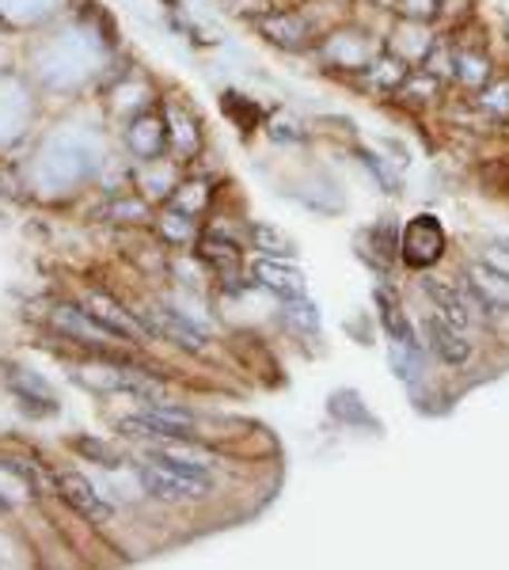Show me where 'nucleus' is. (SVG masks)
<instances>
[{
	"instance_id": "1",
	"label": "nucleus",
	"mask_w": 509,
	"mask_h": 570,
	"mask_svg": "<svg viewBox=\"0 0 509 570\" xmlns=\"http://www.w3.org/2000/svg\"><path fill=\"white\" fill-rule=\"evenodd\" d=\"M141 487L153 494V499H164V502H187V499H202L209 494V472L206 464H194V461H183V456H172V453H156L149 456L141 468Z\"/></svg>"
},
{
	"instance_id": "2",
	"label": "nucleus",
	"mask_w": 509,
	"mask_h": 570,
	"mask_svg": "<svg viewBox=\"0 0 509 570\" xmlns=\"http://www.w3.org/2000/svg\"><path fill=\"white\" fill-rule=\"evenodd\" d=\"M468 301L479 305V312L490 320L498 312H509V271L495 266L490 259H479L468 266Z\"/></svg>"
},
{
	"instance_id": "3",
	"label": "nucleus",
	"mask_w": 509,
	"mask_h": 570,
	"mask_svg": "<svg viewBox=\"0 0 509 570\" xmlns=\"http://www.w3.org/2000/svg\"><path fill=\"white\" fill-rule=\"evenodd\" d=\"M403 263L414 266V271H425L446 255V228L433 214H419L411 225L403 228V240H400Z\"/></svg>"
},
{
	"instance_id": "4",
	"label": "nucleus",
	"mask_w": 509,
	"mask_h": 570,
	"mask_svg": "<svg viewBox=\"0 0 509 570\" xmlns=\"http://www.w3.org/2000/svg\"><path fill=\"white\" fill-rule=\"evenodd\" d=\"M123 430L129 438H156V441H187L194 434V419L179 407H164L153 403L141 415L123 419Z\"/></svg>"
},
{
	"instance_id": "5",
	"label": "nucleus",
	"mask_w": 509,
	"mask_h": 570,
	"mask_svg": "<svg viewBox=\"0 0 509 570\" xmlns=\"http://www.w3.org/2000/svg\"><path fill=\"white\" fill-rule=\"evenodd\" d=\"M85 381L91 389H104V392H126V395H137V400H156L160 395V384L153 376H145L141 370L134 365H88Z\"/></svg>"
},
{
	"instance_id": "6",
	"label": "nucleus",
	"mask_w": 509,
	"mask_h": 570,
	"mask_svg": "<svg viewBox=\"0 0 509 570\" xmlns=\"http://www.w3.org/2000/svg\"><path fill=\"white\" fill-rule=\"evenodd\" d=\"M85 308L110 331V335L126 338V343H145V335H149V324H145V320H137L126 305H118L110 293H91Z\"/></svg>"
},
{
	"instance_id": "7",
	"label": "nucleus",
	"mask_w": 509,
	"mask_h": 570,
	"mask_svg": "<svg viewBox=\"0 0 509 570\" xmlns=\"http://www.w3.org/2000/svg\"><path fill=\"white\" fill-rule=\"evenodd\" d=\"M58 494L72 505V510L80 513V518H88L91 525H104V521L115 518L110 502H107L104 494H99L96 487H91L80 472H61V475H58Z\"/></svg>"
},
{
	"instance_id": "8",
	"label": "nucleus",
	"mask_w": 509,
	"mask_h": 570,
	"mask_svg": "<svg viewBox=\"0 0 509 570\" xmlns=\"http://www.w3.org/2000/svg\"><path fill=\"white\" fill-rule=\"evenodd\" d=\"M141 320L149 324V331H160L164 338H172V343H179L183 351H202L206 346V331H202L194 320H187L183 312H175L168 305H153L141 312Z\"/></svg>"
},
{
	"instance_id": "9",
	"label": "nucleus",
	"mask_w": 509,
	"mask_h": 570,
	"mask_svg": "<svg viewBox=\"0 0 509 570\" xmlns=\"http://www.w3.org/2000/svg\"><path fill=\"white\" fill-rule=\"evenodd\" d=\"M126 145L134 149V156H141V160H160V156L168 153V145H172L168 118H156V115L134 118V122H129V130H126Z\"/></svg>"
},
{
	"instance_id": "10",
	"label": "nucleus",
	"mask_w": 509,
	"mask_h": 570,
	"mask_svg": "<svg viewBox=\"0 0 509 570\" xmlns=\"http://www.w3.org/2000/svg\"><path fill=\"white\" fill-rule=\"evenodd\" d=\"M53 327H58L61 335H72V338H80V343L96 346V351H104L110 338H118V335H110L88 308H72V305L53 308Z\"/></svg>"
},
{
	"instance_id": "11",
	"label": "nucleus",
	"mask_w": 509,
	"mask_h": 570,
	"mask_svg": "<svg viewBox=\"0 0 509 570\" xmlns=\"http://www.w3.org/2000/svg\"><path fill=\"white\" fill-rule=\"evenodd\" d=\"M425 338H430V351L441 357L446 365H464L471 357V343L460 335L457 324H449L446 316H430L425 320Z\"/></svg>"
},
{
	"instance_id": "12",
	"label": "nucleus",
	"mask_w": 509,
	"mask_h": 570,
	"mask_svg": "<svg viewBox=\"0 0 509 570\" xmlns=\"http://www.w3.org/2000/svg\"><path fill=\"white\" fill-rule=\"evenodd\" d=\"M252 278L285 301L304 297V274L297 271V266H285V259H271V255H266V259H258L252 266Z\"/></svg>"
},
{
	"instance_id": "13",
	"label": "nucleus",
	"mask_w": 509,
	"mask_h": 570,
	"mask_svg": "<svg viewBox=\"0 0 509 570\" xmlns=\"http://www.w3.org/2000/svg\"><path fill=\"white\" fill-rule=\"evenodd\" d=\"M8 389H12L20 400L27 403V407H35V411H58V400H53V389L42 381L39 373H31V370H20V365H12L8 370Z\"/></svg>"
},
{
	"instance_id": "14",
	"label": "nucleus",
	"mask_w": 509,
	"mask_h": 570,
	"mask_svg": "<svg viewBox=\"0 0 509 570\" xmlns=\"http://www.w3.org/2000/svg\"><path fill=\"white\" fill-rule=\"evenodd\" d=\"M198 259L213 266V271L221 274V278H236L239 271V247L233 240H221V236H198Z\"/></svg>"
},
{
	"instance_id": "15",
	"label": "nucleus",
	"mask_w": 509,
	"mask_h": 570,
	"mask_svg": "<svg viewBox=\"0 0 509 570\" xmlns=\"http://www.w3.org/2000/svg\"><path fill=\"white\" fill-rule=\"evenodd\" d=\"M376 308H381L384 331H388V338H392V343H400V346H419V343H414L411 320H407V312L400 308V301H395V293L376 289Z\"/></svg>"
},
{
	"instance_id": "16",
	"label": "nucleus",
	"mask_w": 509,
	"mask_h": 570,
	"mask_svg": "<svg viewBox=\"0 0 509 570\" xmlns=\"http://www.w3.org/2000/svg\"><path fill=\"white\" fill-rule=\"evenodd\" d=\"M263 35L271 42L285 46V50H301V46L309 42V27H304L301 16H293V12L266 16V20H263Z\"/></svg>"
},
{
	"instance_id": "17",
	"label": "nucleus",
	"mask_w": 509,
	"mask_h": 570,
	"mask_svg": "<svg viewBox=\"0 0 509 570\" xmlns=\"http://www.w3.org/2000/svg\"><path fill=\"white\" fill-rule=\"evenodd\" d=\"M425 285V293H430V301H433V308L441 312V316L449 320V324H457V327H468V301L460 297L452 285H446V282H438V278H425L422 282Z\"/></svg>"
},
{
	"instance_id": "18",
	"label": "nucleus",
	"mask_w": 509,
	"mask_h": 570,
	"mask_svg": "<svg viewBox=\"0 0 509 570\" xmlns=\"http://www.w3.org/2000/svg\"><path fill=\"white\" fill-rule=\"evenodd\" d=\"M0 468L31 487L35 494H46V491H58V475H50L42 468V461H27V456H0Z\"/></svg>"
},
{
	"instance_id": "19",
	"label": "nucleus",
	"mask_w": 509,
	"mask_h": 570,
	"mask_svg": "<svg viewBox=\"0 0 509 570\" xmlns=\"http://www.w3.org/2000/svg\"><path fill=\"white\" fill-rule=\"evenodd\" d=\"M209 198H213V190L206 179H187V183H179V187H172L168 202H172V209H183V214L198 217L202 209L209 206Z\"/></svg>"
},
{
	"instance_id": "20",
	"label": "nucleus",
	"mask_w": 509,
	"mask_h": 570,
	"mask_svg": "<svg viewBox=\"0 0 509 570\" xmlns=\"http://www.w3.org/2000/svg\"><path fill=\"white\" fill-rule=\"evenodd\" d=\"M156 225H160L164 244H172V247H190L194 236H198V228H194V217L183 214V209H164Z\"/></svg>"
},
{
	"instance_id": "21",
	"label": "nucleus",
	"mask_w": 509,
	"mask_h": 570,
	"mask_svg": "<svg viewBox=\"0 0 509 570\" xmlns=\"http://www.w3.org/2000/svg\"><path fill=\"white\" fill-rule=\"evenodd\" d=\"M252 240H255L258 252L271 255V259H293V255H297V244H293L285 233H277L274 225H255Z\"/></svg>"
},
{
	"instance_id": "22",
	"label": "nucleus",
	"mask_w": 509,
	"mask_h": 570,
	"mask_svg": "<svg viewBox=\"0 0 509 570\" xmlns=\"http://www.w3.org/2000/svg\"><path fill=\"white\" fill-rule=\"evenodd\" d=\"M331 415H339L342 422H361V426H373L369 411L361 407L358 392H335V395H331Z\"/></svg>"
},
{
	"instance_id": "23",
	"label": "nucleus",
	"mask_w": 509,
	"mask_h": 570,
	"mask_svg": "<svg viewBox=\"0 0 509 570\" xmlns=\"http://www.w3.org/2000/svg\"><path fill=\"white\" fill-rule=\"evenodd\" d=\"M221 107H225V115H233L236 118V126L239 130H255V122H258V107L255 104H247L239 91H228L225 99H221Z\"/></svg>"
},
{
	"instance_id": "24",
	"label": "nucleus",
	"mask_w": 509,
	"mask_h": 570,
	"mask_svg": "<svg viewBox=\"0 0 509 570\" xmlns=\"http://www.w3.org/2000/svg\"><path fill=\"white\" fill-rule=\"evenodd\" d=\"M285 320H290L293 327L309 331V335H316V327H320V312L312 308L304 297H290V301H285Z\"/></svg>"
},
{
	"instance_id": "25",
	"label": "nucleus",
	"mask_w": 509,
	"mask_h": 570,
	"mask_svg": "<svg viewBox=\"0 0 509 570\" xmlns=\"http://www.w3.org/2000/svg\"><path fill=\"white\" fill-rule=\"evenodd\" d=\"M77 453L88 456L91 464H104V468H118V464H123V456H118L115 449L107 445V441H96V438H77Z\"/></svg>"
},
{
	"instance_id": "26",
	"label": "nucleus",
	"mask_w": 509,
	"mask_h": 570,
	"mask_svg": "<svg viewBox=\"0 0 509 570\" xmlns=\"http://www.w3.org/2000/svg\"><path fill=\"white\" fill-rule=\"evenodd\" d=\"M107 217H110V220H145V217H149V206H145V198L126 195V198L110 202V206H107Z\"/></svg>"
},
{
	"instance_id": "27",
	"label": "nucleus",
	"mask_w": 509,
	"mask_h": 570,
	"mask_svg": "<svg viewBox=\"0 0 509 570\" xmlns=\"http://www.w3.org/2000/svg\"><path fill=\"white\" fill-rule=\"evenodd\" d=\"M479 104H483L487 110H495V115H509V80H502V85H490L483 96H479Z\"/></svg>"
},
{
	"instance_id": "28",
	"label": "nucleus",
	"mask_w": 509,
	"mask_h": 570,
	"mask_svg": "<svg viewBox=\"0 0 509 570\" xmlns=\"http://www.w3.org/2000/svg\"><path fill=\"white\" fill-rule=\"evenodd\" d=\"M457 72L468 80V85H483V80H487V58H471V53H464Z\"/></svg>"
},
{
	"instance_id": "29",
	"label": "nucleus",
	"mask_w": 509,
	"mask_h": 570,
	"mask_svg": "<svg viewBox=\"0 0 509 570\" xmlns=\"http://www.w3.org/2000/svg\"><path fill=\"white\" fill-rule=\"evenodd\" d=\"M400 8L411 20H430V16H438V0H400Z\"/></svg>"
},
{
	"instance_id": "30",
	"label": "nucleus",
	"mask_w": 509,
	"mask_h": 570,
	"mask_svg": "<svg viewBox=\"0 0 509 570\" xmlns=\"http://www.w3.org/2000/svg\"><path fill=\"white\" fill-rule=\"evenodd\" d=\"M483 259H490L495 266H502V271H509V240H498V244L483 255Z\"/></svg>"
},
{
	"instance_id": "31",
	"label": "nucleus",
	"mask_w": 509,
	"mask_h": 570,
	"mask_svg": "<svg viewBox=\"0 0 509 570\" xmlns=\"http://www.w3.org/2000/svg\"><path fill=\"white\" fill-rule=\"evenodd\" d=\"M168 8H179V0H168Z\"/></svg>"
},
{
	"instance_id": "32",
	"label": "nucleus",
	"mask_w": 509,
	"mask_h": 570,
	"mask_svg": "<svg viewBox=\"0 0 509 570\" xmlns=\"http://www.w3.org/2000/svg\"><path fill=\"white\" fill-rule=\"evenodd\" d=\"M0 510H8V502H4V499H0Z\"/></svg>"
}]
</instances>
